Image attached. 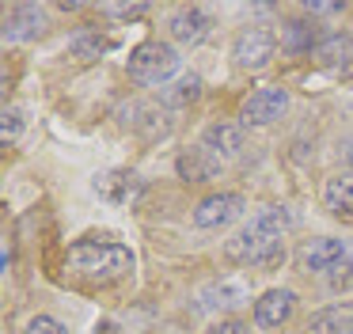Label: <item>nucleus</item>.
I'll return each instance as SVG.
<instances>
[{"instance_id":"1","label":"nucleus","mask_w":353,"mask_h":334,"mask_svg":"<svg viewBox=\"0 0 353 334\" xmlns=\"http://www.w3.org/2000/svg\"><path fill=\"white\" fill-rule=\"evenodd\" d=\"M292 224H296V217L289 205H266L224 243V258L236 266H251V270H274L285 262L281 239Z\"/></svg>"},{"instance_id":"2","label":"nucleus","mask_w":353,"mask_h":334,"mask_svg":"<svg viewBox=\"0 0 353 334\" xmlns=\"http://www.w3.org/2000/svg\"><path fill=\"white\" fill-rule=\"evenodd\" d=\"M65 270L88 285H114L130 277L133 270V250L122 243H103V239H80L65 250Z\"/></svg>"},{"instance_id":"3","label":"nucleus","mask_w":353,"mask_h":334,"mask_svg":"<svg viewBox=\"0 0 353 334\" xmlns=\"http://www.w3.org/2000/svg\"><path fill=\"white\" fill-rule=\"evenodd\" d=\"M179 65H183V57H179L175 46L160 42V38H148V42H141L137 50L130 53L125 72H130V80L141 84V88H163V84L179 72Z\"/></svg>"},{"instance_id":"4","label":"nucleus","mask_w":353,"mask_h":334,"mask_svg":"<svg viewBox=\"0 0 353 334\" xmlns=\"http://www.w3.org/2000/svg\"><path fill=\"white\" fill-rule=\"evenodd\" d=\"M274 53H277V35L270 27H259V23L243 27L232 38V61H236L243 72H262V68L274 61Z\"/></svg>"},{"instance_id":"5","label":"nucleus","mask_w":353,"mask_h":334,"mask_svg":"<svg viewBox=\"0 0 353 334\" xmlns=\"http://www.w3.org/2000/svg\"><path fill=\"white\" fill-rule=\"evenodd\" d=\"M243 213H247V197L243 194H236V190H216V194L201 197V202L194 205V224L205 228V232H213V228L236 224Z\"/></svg>"},{"instance_id":"6","label":"nucleus","mask_w":353,"mask_h":334,"mask_svg":"<svg viewBox=\"0 0 353 334\" xmlns=\"http://www.w3.org/2000/svg\"><path fill=\"white\" fill-rule=\"evenodd\" d=\"M285 110H289V91L277 88V84L274 88H259L243 99V106H239V126H254V129L274 126Z\"/></svg>"},{"instance_id":"7","label":"nucleus","mask_w":353,"mask_h":334,"mask_svg":"<svg viewBox=\"0 0 353 334\" xmlns=\"http://www.w3.org/2000/svg\"><path fill=\"white\" fill-rule=\"evenodd\" d=\"M345 258H350V247H345L342 239H334V235H315V239H307L304 247L296 250V262L304 273H330V270H338Z\"/></svg>"},{"instance_id":"8","label":"nucleus","mask_w":353,"mask_h":334,"mask_svg":"<svg viewBox=\"0 0 353 334\" xmlns=\"http://www.w3.org/2000/svg\"><path fill=\"white\" fill-rule=\"evenodd\" d=\"M168 35L175 38L179 46H198L213 35V15L205 12L201 4H186V8H175L168 19Z\"/></svg>"},{"instance_id":"9","label":"nucleus","mask_w":353,"mask_h":334,"mask_svg":"<svg viewBox=\"0 0 353 334\" xmlns=\"http://www.w3.org/2000/svg\"><path fill=\"white\" fill-rule=\"evenodd\" d=\"M175 171H179V179L190 182V186H205V182H216L224 175V159L213 156L209 148H201V144H198V148L179 152Z\"/></svg>"},{"instance_id":"10","label":"nucleus","mask_w":353,"mask_h":334,"mask_svg":"<svg viewBox=\"0 0 353 334\" xmlns=\"http://www.w3.org/2000/svg\"><path fill=\"white\" fill-rule=\"evenodd\" d=\"M296 311V293L292 288H266V293L254 300V326L262 331H277L285 326Z\"/></svg>"},{"instance_id":"11","label":"nucleus","mask_w":353,"mask_h":334,"mask_svg":"<svg viewBox=\"0 0 353 334\" xmlns=\"http://www.w3.org/2000/svg\"><path fill=\"white\" fill-rule=\"evenodd\" d=\"M198 300H201V308H213V311L239 308V304L251 300V285H247L243 277H236V273H224V277H213L205 288H201Z\"/></svg>"},{"instance_id":"12","label":"nucleus","mask_w":353,"mask_h":334,"mask_svg":"<svg viewBox=\"0 0 353 334\" xmlns=\"http://www.w3.org/2000/svg\"><path fill=\"white\" fill-rule=\"evenodd\" d=\"M201 148H209L213 156L221 159H232L239 156V152L247 148V137H243V126L239 121H209L205 129H201Z\"/></svg>"},{"instance_id":"13","label":"nucleus","mask_w":353,"mask_h":334,"mask_svg":"<svg viewBox=\"0 0 353 334\" xmlns=\"http://www.w3.org/2000/svg\"><path fill=\"white\" fill-rule=\"evenodd\" d=\"M46 30V15L39 4H16L4 19V42H31Z\"/></svg>"},{"instance_id":"14","label":"nucleus","mask_w":353,"mask_h":334,"mask_svg":"<svg viewBox=\"0 0 353 334\" xmlns=\"http://www.w3.org/2000/svg\"><path fill=\"white\" fill-rule=\"evenodd\" d=\"M315 61H319L323 68H330V72H338V68H353V38L350 35H323V42L315 46Z\"/></svg>"},{"instance_id":"15","label":"nucleus","mask_w":353,"mask_h":334,"mask_svg":"<svg viewBox=\"0 0 353 334\" xmlns=\"http://www.w3.org/2000/svg\"><path fill=\"white\" fill-rule=\"evenodd\" d=\"M323 205L334 217H353V171H334L323 182Z\"/></svg>"},{"instance_id":"16","label":"nucleus","mask_w":353,"mask_h":334,"mask_svg":"<svg viewBox=\"0 0 353 334\" xmlns=\"http://www.w3.org/2000/svg\"><path fill=\"white\" fill-rule=\"evenodd\" d=\"M353 331V304H330L307 319L304 334H345Z\"/></svg>"},{"instance_id":"17","label":"nucleus","mask_w":353,"mask_h":334,"mask_svg":"<svg viewBox=\"0 0 353 334\" xmlns=\"http://www.w3.org/2000/svg\"><path fill=\"white\" fill-rule=\"evenodd\" d=\"M65 50H69V57H77V61H99L103 53L110 50V38L99 35V30H92V27H80L77 35L65 42Z\"/></svg>"},{"instance_id":"18","label":"nucleus","mask_w":353,"mask_h":334,"mask_svg":"<svg viewBox=\"0 0 353 334\" xmlns=\"http://www.w3.org/2000/svg\"><path fill=\"white\" fill-rule=\"evenodd\" d=\"M319 30H315V23H304V19H292L285 23V35H281V50H292V53H315V46H319Z\"/></svg>"},{"instance_id":"19","label":"nucleus","mask_w":353,"mask_h":334,"mask_svg":"<svg viewBox=\"0 0 353 334\" xmlns=\"http://www.w3.org/2000/svg\"><path fill=\"white\" fill-rule=\"evenodd\" d=\"M201 95V76H194V72H186V76H179L175 84H171L168 91H163V99H168L171 106H183V103H194V99Z\"/></svg>"},{"instance_id":"20","label":"nucleus","mask_w":353,"mask_h":334,"mask_svg":"<svg viewBox=\"0 0 353 334\" xmlns=\"http://www.w3.org/2000/svg\"><path fill=\"white\" fill-rule=\"evenodd\" d=\"M19 133H23V110H19V106H4V121H0V141L12 144Z\"/></svg>"},{"instance_id":"21","label":"nucleus","mask_w":353,"mask_h":334,"mask_svg":"<svg viewBox=\"0 0 353 334\" xmlns=\"http://www.w3.org/2000/svg\"><path fill=\"white\" fill-rule=\"evenodd\" d=\"M103 15H114V19H141L148 15V4H99Z\"/></svg>"},{"instance_id":"22","label":"nucleus","mask_w":353,"mask_h":334,"mask_svg":"<svg viewBox=\"0 0 353 334\" xmlns=\"http://www.w3.org/2000/svg\"><path fill=\"white\" fill-rule=\"evenodd\" d=\"M23 334H69V331H65V323H57L54 315H34L31 323L23 326Z\"/></svg>"},{"instance_id":"23","label":"nucleus","mask_w":353,"mask_h":334,"mask_svg":"<svg viewBox=\"0 0 353 334\" xmlns=\"http://www.w3.org/2000/svg\"><path fill=\"white\" fill-rule=\"evenodd\" d=\"M205 334H251V326L243 319H216V323L205 326Z\"/></svg>"},{"instance_id":"24","label":"nucleus","mask_w":353,"mask_h":334,"mask_svg":"<svg viewBox=\"0 0 353 334\" xmlns=\"http://www.w3.org/2000/svg\"><path fill=\"white\" fill-rule=\"evenodd\" d=\"M342 8H345V4H338V0H334V4H327V0H307L304 12H307V15H338Z\"/></svg>"}]
</instances>
